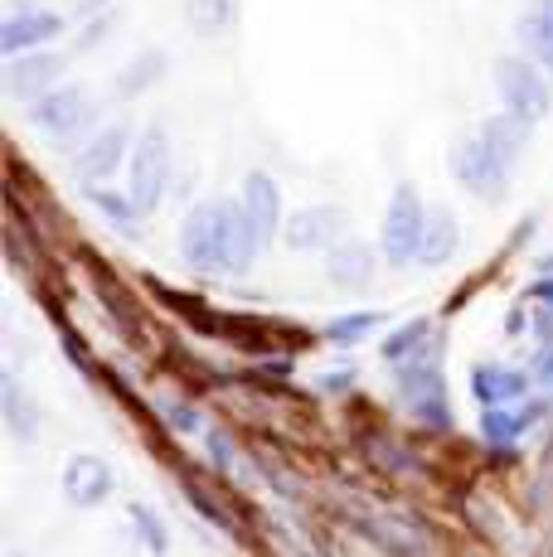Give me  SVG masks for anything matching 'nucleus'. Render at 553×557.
<instances>
[{
  "label": "nucleus",
  "mask_w": 553,
  "mask_h": 557,
  "mask_svg": "<svg viewBox=\"0 0 553 557\" xmlns=\"http://www.w3.org/2000/svg\"><path fill=\"white\" fill-rule=\"evenodd\" d=\"M180 257L195 272L209 276H238V203L205 199L180 223Z\"/></svg>",
  "instance_id": "f257e3e1"
},
{
  "label": "nucleus",
  "mask_w": 553,
  "mask_h": 557,
  "mask_svg": "<svg viewBox=\"0 0 553 557\" xmlns=\"http://www.w3.org/2000/svg\"><path fill=\"white\" fill-rule=\"evenodd\" d=\"M544 73H549V69H539L529 53H500L495 69H491L495 92H500V107H505V112H515L519 122H529V126L544 122V116H549V102H553Z\"/></svg>",
  "instance_id": "f03ea898"
},
{
  "label": "nucleus",
  "mask_w": 553,
  "mask_h": 557,
  "mask_svg": "<svg viewBox=\"0 0 553 557\" xmlns=\"http://www.w3.org/2000/svg\"><path fill=\"white\" fill-rule=\"evenodd\" d=\"M509 170H515V165H509V160L500 156L481 132L462 136V141L452 146V175H456V185H462L466 195L486 199V203L505 199V189H509Z\"/></svg>",
  "instance_id": "7ed1b4c3"
},
{
  "label": "nucleus",
  "mask_w": 553,
  "mask_h": 557,
  "mask_svg": "<svg viewBox=\"0 0 553 557\" xmlns=\"http://www.w3.org/2000/svg\"><path fill=\"white\" fill-rule=\"evenodd\" d=\"M428 219L432 213L422 209L418 189L413 185H398L384 209V223H379V252L389 257L393 267L403 262H418V248H422V233H428Z\"/></svg>",
  "instance_id": "20e7f679"
},
{
  "label": "nucleus",
  "mask_w": 553,
  "mask_h": 557,
  "mask_svg": "<svg viewBox=\"0 0 553 557\" xmlns=\"http://www.w3.org/2000/svg\"><path fill=\"white\" fill-rule=\"evenodd\" d=\"M93 116H98V107H93L88 98V88H49V92H39L35 107H29V122L39 126V132L49 136V141H78V136H88V126H93Z\"/></svg>",
  "instance_id": "39448f33"
},
{
  "label": "nucleus",
  "mask_w": 553,
  "mask_h": 557,
  "mask_svg": "<svg viewBox=\"0 0 553 557\" xmlns=\"http://www.w3.org/2000/svg\"><path fill=\"white\" fill-rule=\"evenodd\" d=\"M398 393H403V403L413 407V417H418V422H432V426H446V422H452V417H446L442 363L428 359V349L398 363Z\"/></svg>",
  "instance_id": "423d86ee"
},
{
  "label": "nucleus",
  "mask_w": 553,
  "mask_h": 557,
  "mask_svg": "<svg viewBox=\"0 0 553 557\" xmlns=\"http://www.w3.org/2000/svg\"><path fill=\"white\" fill-rule=\"evenodd\" d=\"M170 189V136L161 126H151V132L142 136V141L132 146V199L142 213L161 209Z\"/></svg>",
  "instance_id": "0eeeda50"
},
{
  "label": "nucleus",
  "mask_w": 553,
  "mask_h": 557,
  "mask_svg": "<svg viewBox=\"0 0 553 557\" xmlns=\"http://www.w3.org/2000/svg\"><path fill=\"white\" fill-rule=\"evenodd\" d=\"M132 156V126L116 122V126H102L98 136H88V141L78 146V156H73V175L88 180V185H98V180L116 175V165Z\"/></svg>",
  "instance_id": "6e6552de"
},
{
  "label": "nucleus",
  "mask_w": 553,
  "mask_h": 557,
  "mask_svg": "<svg viewBox=\"0 0 553 557\" xmlns=\"http://www.w3.org/2000/svg\"><path fill=\"white\" fill-rule=\"evenodd\" d=\"M63 35V15L54 10H10L5 25H0V53L15 59L29 49H49Z\"/></svg>",
  "instance_id": "1a4fd4ad"
},
{
  "label": "nucleus",
  "mask_w": 553,
  "mask_h": 557,
  "mask_svg": "<svg viewBox=\"0 0 553 557\" xmlns=\"http://www.w3.org/2000/svg\"><path fill=\"white\" fill-rule=\"evenodd\" d=\"M59 78H63V53L54 49H29L5 63V88L15 98H39V92L59 88Z\"/></svg>",
  "instance_id": "9d476101"
},
{
  "label": "nucleus",
  "mask_w": 553,
  "mask_h": 557,
  "mask_svg": "<svg viewBox=\"0 0 553 557\" xmlns=\"http://www.w3.org/2000/svg\"><path fill=\"white\" fill-rule=\"evenodd\" d=\"M112 495V466L93 451H78L63 466V499L78 509H93Z\"/></svg>",
  "instance_id": "9b49d317"
},
{
  "label": "nucleus",
  "mask_w": 553,
  "mask_h": 557,
  "mask_svg": "<svg viewBox=\"0 0 553 557\" xmlns=\"http://www.w3.org/2000/svg\"><path fill=\"white\" fill-rule=\"evenodd\" d=\"M238 209H243V219L253 223V233L268 243L276 233V223H282V189L272 185V175H248Z\"/></svg>",
  "instance_id": "f8f14e48"
},
{
  "label": "nucleus",
  "mask_w": 553,
  "mask_h": 557,
  "mask_svg": "<svg viewBox=\"0 0 553 557\" xmlns=\"http://www.w3.org/2000/svg\"><path fill=\"white\" fill-rule=\"evenodd\" d=\"M549 412V403H534V398H519V403H505V407H486V436L495 446H509Z\"/></svg>",
  "instance_id": "ddd939ff"
},
{
  "label": "nucleus",
  "mask_w": 553,
  "mask_h": 557,
  "mask_svg": "<svg viewBox=\"0 0 553 557\" xmlns=\"http://www.w3.org/2000/svg\"><path fill=\"white\" fill-rule=\"evenodd\" d=\"M335 238H340V213L335 209H302V213H292L286 219V243H292L296 252H306V248H335Z\"/></svg>",
  "instance_id": "4468645a"
},
{
  "label": "nucleus",
  "mask_w": 553,
  "mask_h": 557,
  "mask_svg": "<svg viewBox=\"0 0 553 557\" xmlns=\"http://www.w3.org/2000/svg\"><path fill=\"white\" fill-rule=\"evenodd\" d=\"M325 272H331L335 286L359 292V286L374 282V257H369L365 243H335L331 257H325Z\"/></svg>",
  "instance_id": "2eb2a0df"
},
{
  "label": "nucleus",
  "mask_w": 553,
  "mask_h": 557,
  "mask_svg": "<svg viewBox=\"0 0 553 557\" xmlns=\"http://www.w3.org/2000/svg\"><path fill=\"white\" fill-rule=\"evenodd\" d=\"M476 398H481L486 407H505V403H519L529 393V379L519 369H495V363H481L471 379Z\"/></svg>",
  "instance_id": "dca6fc26"
},
{
  "label": "nucleus",
  "mask_w": 553,
  "mask_h": 557,
  "mask_svg": "<svg viewBox=\"0 0 553 557\" xmlns=\"http://www.w3.org/2000/svg\"><path fill=\"white\" fill-rule=\"evenodd\" d=\"M515 39H519V49L539 63V69L553 73V15H544V10L529 5L525 15L515 20Z\"/></svg>",
  "instance_id": "f3484780"
},
{
  "label": "nucleus",
  "mask_w": 553,
  "mask_h": 557,
  "mask_svg": "<svg viewBox=\"0 0 553 557\" xmlns=\"http://www.w3.org/2000/svg\"><path fill=\"white\" fill-rule=\"evenodd\" d=\"M456 243H462V228H456L452 213H432L428 219V233H422V248H418V262L422 267H442L456 257Z\"/></svg>",
  "instance_id": "a211bd4d"
},
{
  "label": "nucleus",
  "mask_w": 553,
  "mask_h": 557,
  "mask_svg": "<svg viewBox=\"0 0 553 557\" xmlns=\"http://www.w3.org/2000/svg\"><path fill=\"white\" fill-rule=\"evenodd\" d=\"M432 335H438V330H432L428 320H408V325H403L398 335H389V339H384V359H389V363H403V359L422 355Z\"/></svg>",
  "instance_id": "6ab92c4d"
},
{
  "label": "nucleus",
  "mask_w": 553,
  "mask_h": 557,
  "mask_svg": "<svg viewBox=\"0 0 553 557\" xmlns=\"http://www.w3.org/2000/svg\"><path fill=\"white\" fill-rule=\"evenodd\" d=\"M5 426L20 436V442H29V436L39 432V417L29 412V403H25V393H20L15 379H5Z\"/></svg>",
  "instance_id": "aec40b11"
},
{
  "label": "nucleus",
  "mask_w": 553,
  "mask_h": 557,
  "mask_svg": "<svg viewBox=\"0 0 553 557\" xmlns=\"http://www.w3.org/2000/svg\"><path fill=\"white\" fill-rule=\"evenodd\" d=\"M93 203L108 213L112 228L136 233V213H142V209H136V199H122V195H112V189H93Z\"/></svg>",
  "instance_id": "412c9836"
},
{
  "label": "nucleus",
  "mask_w": 553,
  "mask_h": 557,
  "mask_svg": "<svg viewBox=\"0 0 553 557\" xmlns=\"http://www.w3.org/2000/svg\"><path fill=\"white\" fill-rule=\"evenodd\" d=\"M161 69H165V53H142V59L126 69V78H122L126 92H142L151 78H161Z\"/></svg>",
  "instance_id": "4be33fe9"
},
{
  "label": "nucleus",
  "mask_w": 553,
  "mask_h": 557,
  "mask_svg": "<svg viewBox=\"0 0 553 557\" xmlns=\"http://www.w3.org/2000/svg\"><path fill=\"white\" fill-rule=\"evenodd\" d=\"M374 325H379L374 310H359V315H340V320H331V330H325V335L345 345V339H359L365 330H374Z\"/></svg>",
  "instance_id": "5701e85b"
},
{
  "label": "nucleus",
  "mask_w": 553,
  "mask_h": 557,
  "mask_svg": "<svg viewBox=\"0 0 553 557\" xmlns=\"http://www.w3.org/2000/svg\"><path fill=\"white\" fill-rule=\"evenodd\" d=\"M132 519L142 523V539H146V548H151V553H165V548H170L165 523H161V519H151V509H146V505H132Z\"/></svg>",
  "instance_id": "b1692460"
},
{
  "label": "nucleus",
  "mask_w": 553,
  "mask_h": 557,
  "mask_svg": "<svg viewBox=\"0 0 553 557\" xmlns=\"http://www.w3.org/2000/svg\"><path fill=\"white\" fill-rule=\"evenodd\" d=\"M534 379L553 388V345H539V359H534Z\"/></svg>",
  "instance_id": "393cba45"
},
{
  "label": "nucleus",
  "mask_w": 553,
  "mask_h": 557,
  "mask_svg": "<svg viewBox=\"0 0 553 557\" xmlns=\"http://www.w3.org/2000/svg\"><path fill=\"white\" fill-rule=\"evenodd\" d=\"M529 296H534V306H539V310H553V282L534 286V292H529Z\"/></svg>",
  "instance_id": "a878e982"
},
{
  "label": "nucleus",
  "mask_w": 553,
  "mask_h": 557,
  "mask_svg": "<svg viewBox=\"0 0 553 557\" xmlns=\"http://www.w3.org/2000/svg\"><path fill=\"white\" fill-rule=\"evenodd\" d=\"M534 10H544V15H553V0H529Z\"/></svg>",
  "instance_id": "bb28decb"
},
{
  "label": "nucleus",
  "mask_w": 553,
  "mask_h": 557,
  "mask_svg": "<svg viewBox=\"0 0 553 557\" xmlns=\"http://www.w3.org/2000/svg\"><path fill=\"white\" fill-rule=\"evenodd\" d=\"M78 5H83V10H93V5H102V0H78Z\"/></svg>",
  "instance_id": "cd10ccee"
}]
</instances>
